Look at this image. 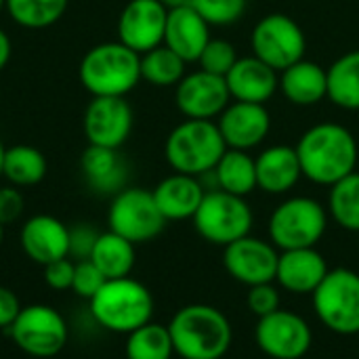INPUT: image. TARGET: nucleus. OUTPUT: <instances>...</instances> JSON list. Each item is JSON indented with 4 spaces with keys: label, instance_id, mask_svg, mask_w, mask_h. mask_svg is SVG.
I'll return each instance as SVG.
<instances>
[{
    "label": "nucleus",
    "instance_id": "1",
    "mask_svg": "<svg viewBox=\"0 0 359 359\" xmlns=\"http://www.w3.org/2000/svg\"><path fill=\"white\" fill-rule=\"evenodd\" d=\"M294 147L303 177L316 185L332 187L358 166V141L347 126L337 122H322L307 128Z\"/></svg>",
    "mask_w": 359,
    "mask_h": 359
},
{
    "label": "nucleus",
    "instance_id": "2",
    "mask_svg": "<svg viewBox=\"0 0 359 359\" xmlns=\"http://www.w3.org/2000/svg\"><path fill=\"white\" fill-rule=\"evenodd\" d=\"M168 332L175 353L183 359H221L233 341L225 313L202 303L181 307L172 316Z\"/></svg>",
    "mask_w": 359,
    "mask_h": 359
},
{
    "label": "nucleus",
    "instance_id": "3",
    "mask_svg": "<svg viewBox=\"0 0 359 359\" xmlns=\"http://www.w3.org/2000/svg\"><path fill=\"white\" fill-rule=\"evenodd\" d=\"M93 320L107 332L130 334L151 322L154 297L141 282L128 278L107 280L88 301Z\"/></svg>",
    "mask_w": 359,
    "mask_h": 359
},
{
    "label": "nucleus",
    "instance_id": "4",
    "mask_svg": "<svg viewBox=\"0 0 359 359\" xmlns=\"http://www.w3.org/2000/svg\"><path fill=\"white\" fill-rule=\"evenodd\" d=\"M141 80V55L118 42L93 46L80 61V82L93 97H126Z\"/></svg>",
    "mask_w": 359,
    "mask_h": 359
},
{
    "label": "nucleus",
    "instance_id": "5",
    "mask_svg": "<svg viewBox=\"0 0 359 359\" xmlns=\"http://www.w3.org/2000/svg\"><path fill=\"white\" fill-rule=\"evenodd\" d=\"M225 151L227 145L212 120L187 118L170 130L164 143V156L170 168L191 177L212 172Z\"/></svg>",
    "mask_w": 359,
    "mask_h": 359
},
{
    "label": "nucleus",
    "instance_id": "6",
    "mask_svg": "<svg viewBox=\"0 0 359 359\" xmlns=\"http://www.w3.org/2000/svg\"><path fill=\"white\" fill-rule=\"evenodd\" d=\"M328 227L326 208L305 196L284 200L269 217V242L278 250L316 248Z\"/></svg>",
    "mask_w": 359,
    "mask_h": 359
},
{
    "label": "nucleus",
    "instance_id": "7",
    "mask_svg": "<svg viewBox=\"0 0 359 359\" xmlns=\"http://www.w3.org/2000/svg\"><path fill=\"white\" fill-rule=\"evenodd\" d=\"M313 297L320 322L334 334H359V273L351 269H330Z\"/></svg>",
    "mask_w": 359,
    "mask_h": 359
},
{
    "label": "nucleus",
    "instance_id": "8",
    "mask_svg": "<svg viewBox=\"0 0 359 359\" xmlns=\"http://www.w3.org/2000/svg\"><path fill=\"white\" fill-rule=\"evenodd\" d=\"M191 221L206 242L225 248L250 233L252 210L244 198L212 189L204 194V200Z\"/></svg>",
    "mask_w": 359,
    "mask_h": 359
},
{
    "label": "nucleus",
    "instance_id": "9",
    "mask_svg": "<svg viewBox=\"0 0 359 359\" xmlns=\"http://www.w3.org/2000/svg\"><path fill=\"white\" fill-rule=\"evenodd\" d=\"M250 48L257 59L284 72L297 61L305 59L307 38L303 27L284 13H269L261 17L250 34Z\"/></svg>",
    "mask_w": 359,
    "mask_h": 359
},
{
    "label": "nucleus",
    "instance_id": "10",
    "mask_svg": "<svg viewBox=\"0 0 359 359\" xmlns=\"http://www.w3.org/2000/svg\"><path fill=\"white\" fill-rule=\"evenodd\" d=\"M166 223L168 221L162 217L149 189L124 187L114 196L109 204V231L126 238L133 244H143L158 238L164 231Z\"/></svg>",
    "mask_w": 359,
    "mask_h": 359
},
{
    "label": "nucleus",
    "instance_id": "11",
    "mask_svg": "<svg viewBox=\"0 0 359 359\" xmlns=\"http://www.w3.org/2000/svg\"><path fill=\"white\" fill-rule=\"evenodd\" d=\"M6 332L23 353L40 359L61 353L69 337L65 318L55 307L42 303L23 307Z\"/></svg>",
    "mask_w": 359,
    "mask_h": 359
},
{
    "label": "nucleus",
    "instance_id": "12",
    "mask_svg": "<svg viewBox=\"0 0 359 359\" xmlns=\"http://www.w3.org/2000/svg\"><path fill=\"white\" fill-rule=\"evenodd\" d=\"M255 339L259 349L269 358L301 359L311 349L313 332L301 316L280 307L257 322Z\"/></svg>",
    "mask_w": 359,
    "mask_h": 359
},
{
    "label": "nucleus",
    "instance_id": "13",
    "mask_svg": "<svg viewBox=\"0 0 359 359\" xmlns=\"http://www.w3.org/2000/svg\"><path fill=\"white\" fill-rule=\"evenodd\" d=\"M133 118L126 97H93L82 118L88 145L120 149L130 137Z\"/></svg>",
    "mask_w": 359,
    "mask_h": 359
},
{
    "label": "nucleus",
    "instance_id": "14",
    "mask_svg": "<svg viewBox=\"0 0 359 359\" xmlns=\"http://www.w3.org/2000/svg\"><path fill=\"white\" fill-rule=\"evenodd\" d=\"M280 252L271 242L252 238L250 233L231 242L223 250V267L227 273L244 284V286H257L276 282Z\"/></svg>",
    "mask_w": 359,
    "mask_h": 359
},
{
    "label": "nucleus",
    "instance_id": "15",
    "mask_svg": "<svg viewBox=\"0 0 359 359\" xmlns=\"http://www.w3.org/2000/svg\"><path fill=\"white\" fill-rule=\"evenodd\" d=\"M177 109L191 120H212L231 103V95L223 76L196 69L185 74L175 86Z\"/></svg>",
    "mask_w": 359,
    "mask_h": 359
},
{
    "label": "nucleus",
    "instance_id": "16",
    "mask_svg": "<svg viewBox=\"0 0 359 359\" xmlns=\"http://www.w3.org/2000/svg\"><path fill=\"white\" fill-rule=\"evenodd\" d=\"M168 11L160 0H130L118 17V40L143 55L164 44Z\"/></svg>",
    "mask_w": 359,
    "mask_h": 359
},
{
    "label": "nucleus",
    "instance_id": "17",
    "mask_svg": "<svg viewBox=\"0 0 359 359\" xmlns=\"http://www.w3.org/2000/svg\"><path fill=\"white\" fill-rule=\"evenodd\" d=\"M217 126L223 135L227 149L248 151L259 147L267 139L271 130V116L261 103L233 101L223 109L217 120Z\"/></svg>",
    "mask_w": 359,
    "mask_h": 359
},
{
    "label": "nucleus",
    "instance_id": "18",
    "mask_svg": "<svg viewBox=\"0 0 359 359\" xmlns=\"http://www.w3.org/2000/svg\"><path fill=\"white\" fill-rule=\"evenodd\" d=\"M25 257L38 265L69 257V227L50 215H34L27 219L19 233Z\"/></svg>",
    "mask_w": 359,
    "mask_h": 359
},
{
    "label": "nucleus",
    "instance_id": "19",
    "mask_svg": "<svg viewBox=\"0 0 359 359\" xmlns=\"http://www.w3.org/2000/svg\"><path fill=\"white\" fill-rule=\"evenodd\" d=\"M328 271L326 259L316 248L282 250L276 282L292 294H313Z\"/></svg>",
    "mask_w": 359,
    "mask_h": 359
},
{
    "label": "nucleus",
    "instance_id": "20",
    "mask_svg": "<svg viewBox=\"0 0 359 359\" xmlns=\"http://www.w3.org/2000/svg\"><path fill=\"white\" fill-rule=\"evenodd\" d=\"M225 82L231 99L261 105H265L280 88L278 72L263 63L261 59H257L255 55L240 57L236 65L227 72Z\"/></svg>",
    "mask_w": 359,
    "mask_h": 359
},
{
    "label": "nucleus",
    "instance_id": "21",
    "mask_svg": "<svg viewBox=\"0 0 359 359\" xmlns=\"http://www.w3.org/2000/svg\"><path fill=\"white\" fill-rule=\"evenodd\" d=\"M208 42H210V25L194 6L168 11L164 44L170 50H175L181 59H185L187 63L198 61Z\"/></svg>",
    "mask_w": 359,
    "mask_h": 359
},
{
    "label": "nucleus",
    "instance_id": "22",
    "mask_svg": "<svg viewBox=\"0 0 359 359\" xmlns=\"http://www.w3.org/2000/svg\"><path fill=\"white\" fill-rule=\"evenodd\" d=\"M257 187L265 194H288L303 177L297 147L271 145L257 158Z\"/></svg>",
    "mask_w": 359,
    "mask_h": 359
},
{
    "label": "nucleus",
    "instance_id": "23",
    "mask_svg": "<svg viewBox=\"0 0 359 359\" xmlns=\"http://www.w3.org/2000/svg\"><path fill=\"white\" fill-rule=\"evenodd\" d=\"M151 194L166 221H187L194 219L206 191L198 177L175 172L162 179Z\"/></svg>",
    "mask_w": 359,
    "mask_h": 359
},
{
    "label": "nucleus",
    "instance_id": "24",
    "mask_svg": "<svg viewBox=\"0 0 359 359\" xmlns=\"http://www.w3.org/2000/svg\"><path fill=\"white\" fill-rule=\"evenodd\" d=\"M80 168L86 183L99 194H118L128 179V166L118 149L88 145L82 151Z\"/></svg>",
    "mask_w": 359,
    "mask_h": 359
},
{
    "label": "nucleus",
    "instance_id": "25",
    "mask_svg": "<svg viewBox=\"0 0 359 359\" xmlns=\"http://www.w3.org/2000/svg\"><path fill=\"white\" fill-rule=\"evenodd\" d=\"M280 74V90L292 105L309 107L328 97L326 69L316 61L301 59Z\"/></svg>",
    "mask_w": 359,
    "mask_h": 359
},
{
    "label": "nucleus",
    "instance_id": "26",
    "mask_svg": "<svg viewBox=\"0 0 359 359\" xmlns=\"http://www.w3.org/2000/svg\"><path fill=\"white\" fill-rule=\"evenodd\" d=\"M88 261L107 278V280H116V278H128L135 261H137V252H135V244L128 242L126 238L114 233V231H105L99 233L95 248L88 257Z\"/></svg>",
    "mask_w": 359,
    "mask_h": 359
},
{
    "label": "nucleus",
    "instance_id": "27",
    "mask_svg": "<svg viewBox=\"0 0 359 359\" xmlns=\"http://www.w3.org/2000/svg\"><path fill=\"white\" fill-rule=\"evenodd\" d=\"M212 172L221 191L246 198L257 189V164L248 151L227 149Z\"/></svg>",
    "mask_w": 359,
    "mask_h": 359
},
{
    "label": "nucleus",
    "instance_id": "28",
    "mask_svg": "<svg viewBox=\"0 0 359 359\" xmlns=\"http://www.w3.org/2000/svg\"><path fill=\"white\" fill-rule=\"evenodd\" d=\"M328 99L349 111L359 109V48L341 55L328 69Z\"/></svg>",
    "mask_w": 359,
    "mask_h": 359
},
{
    "label": "nucleus",
    "instance_id": "29",
    "mask_svg": "<svg viewBox=\"0 0 359 359\" xmlns=\"http://www.w3.org/2000/svg\"><path fill=\"white\" fill-rule=\"evenodd\" d=\"M46 158L32 145H13L4 149L2 177L15 187L38 185L46 177Z\"/></svg>",
    "mask_w": 359,
    "mask_h": 359
},
{
    "label": "nucleus",
    "instance_id": "30",
    "mask_svg": "<svg viewBox=\"0 0 359 359\" xmlns=\"http://www.w3.org/2000/svg\"><path fill=\"white\" fill-rule=\"evenodd\" d=\"M126 359H172L175 347L168 326L147 322L141 328L126 334Z\"/></svg>",
    "mask_w": 359,
    "mask_h": 359
},
{
    "label": "nucleus",
    "instance_id": "31",
    "mask_svg": "<svg viewBox=\"0 0 359 359\" xmlns=\"http://www.w3.org/2000/svg\"><path fill=\"white\" fill-rule=\"evenodd\" d=\"M185 59L166 44H160L141 55V78L154 86H177L185 76Z\"/></svg>",
    "mask_w": 359,
    "mask_h": 359
},
{
    "label": "nucleus",
    "instance_id": "32",
    "mask_svg": "<svg viewBox=\"0 0 359 359\" xmlns=\"http://www.w3.org/2000/svg\"><path fill=\"white\" fill-rule=\"evenodd\" d=\"M328 210L337 225L359 233V172L353 170L330 187Z\"/></svg>",
    "mask_w": 359,
    "mask_h": 359
},
{
    "label": "nucleus",
    "instance_id": "33",
    "mask_svg": "<svg viewBox=\"0 0 359 359\" xmlns=\"http://www.w3.org/2000/svg\"><path fill=\"white\" fill-rule=\"evenodd\" d=\"M69 0H6V11L15 23L29 29H42L57 23Z\"/></svg>",
    "mask_w": 359,
    "mask_h": 359
},
{
    "label": "nucleus",
    "instance_id": "34",
    "mask_svg": "<svg viewBox=\"0 0 359 359\" xmlns=\"http://www.w3.org/2000/svg\"><path fill=\"white\" fill-rule=\"evenodd\" d=\"M191 6L206 19L208 25H233L248 6V0H191Z\"/></svg>",
    "mask_w": 359,
    "mask_h": 359
},
{
    "label": "nucleus",
    "instance_id": "35",
    "mask_svg": "<svg viewBox=\"0 0 359 359\" xmlns=\"http://www.w3.org/2000/svg\"><path fill=\"white\" fill-rule=\"evenodd\" d=\"M238 59H240V57H238V53H236V46H233L229 40L210 38V42L204 46V50H202L198 63H200V69L225 78L227 72L236 65Z\"/></svg>",
    "mask_w": 359,
    "mask_h": 359
},
{
    "label": "nucleus",
    "instance_id": "36",
    "mask_svg": "<svg viewBox=\"0 0 359 359\" xmlns=\"http://www.w3.org/2000/svg\"><path fill=\"white\" fill-rule=\"evenodd\" d=\"M107 282V278L86 259V261H76V269H74V282H72V290L80 297L90 301L101 286Z\"/></svg>",
    "mask_w": 359,
    "mask_h": 359
},
{
    "label": "nucleus",
    "instance_id": "37",
    "mask_svg": "<svg viewBox=\"0 0 359 359\" xmlns=\"http://www.w3.org/2000/svg\"><path fill=\"white\" fill-rule=\"evenodd\" d=\"M246 303H248L250 313L257 316L259 320L265 318V316H271L273 311H278L280 309V290L276 288V282L250 286Z\"/></svg>",
    "mask_w": 359,
    "mask_h": 359
},
{
    "label": "nucleus",
    "instance_id": "38",
    "mask_svg": "<svg viewBox=\"0 0 359 359\" xmlns=\"http://www.w3.org/2000/svg\"><path fill=\"white\" fill-rule=\"evenodd\" d=\"M44 269V284L57 292L61 290H72V282H74V269H76V263L65 257V259H59V261H53L48 265L42 267Z\"/></svg>",
    "mask_w": 359,
    "mask_h": 359
},
{
    "label": "nucleus",
    "instance_id": "39",
    "mask_svg": "<svg viewBox=\"0 0 359 359\" xmlns=\"http://www.w3.org/2000/svg\"><path fill=\"white\" fill-rule=\"evenodd\" d=\"M97 238H99V233L86 223L69 227V259L86 261L95 248Z\"/></svg>",
    "mask_w": 359,
    "mask_h": 359
},
{
    "label": "nucleus",
    "instance_id": "40",
    "mask_svg": "<svg viewBox=\"0 0 359 359\" xmlns=\"http://www.w3.org/2000/svg\"><path fill=\"white\" fill-rule=\"evenodd\" d=\"M23 208H25L23 196L15 185L0 187V223L4 227L15 223L23 215Z\"/></svg>",
    "mask_w": 359,
    "mask_h": 359
},
{
    "label": "nucleus",
    "instance_id": "41",
    "mask_svg": "<svg viewBox=\"0 0 359 359\" xmlns=\"http://www.w3.org/2000/svg\"><path fill=\"white\" fill-rule=\"evenodd\" d=\"M21 309L23 307H21L17 294L11 288L0 286V330H8Z\"/></svg>",
    "mask_w": 359,
    "mask_h": 359
},
{
    "label": "nucleus",
    "instance_id": "42",
    "mask_svg": "<svg viewBox=\"0 0 359 359\" xmlns=\"http://www.w3.org/2000/svg\"><path fill=\"white\" fill-rule=\"evenodd\" d=\"M11 53H13L11 38H8L6 32L0 27V72L6 67V63H8V59H11Z\"/></svg>",
    "mask_w": 359,
    "mask_h": 359
},
{
    "label": "nucleus",
    "instance_id": "43",
    "mask_svg": "<svg viewBox=\"0 0 359 359\" xmlns=\"http://www.w3.org/2000/svg\"><path fill=\"white\" fill-rule=\"evenodd\" d=\"M162 6L166 11H175V8H183V6H191V0H160Z\"/></svg>",
    "mask_w": 359,
    "mask_h": 359
},
{
    "label": "nucleus",
    "instance_id": "44",
    "mask_svg": "<svg viewBox=\"0 0 359 359\" xmlns=\"http://www.w3.org/2000/svg\"><path fill=\"white\" fill-rule=\"evenodd\" d=\"M4 145H2V141H0V177H2V160H4Z\"/></svg>",
    "mask_w": 359,
    "mask_h": 359
},
{
    "label": "nucleus",
    "instance_id": "45",
    "mask_svg": "<svg viewBox=\"0 0 359 359\" xmlns=\"http://www.w3.org/2000/svg\"><path fill=\"white\" fill-rule=\"evenodd\" d=\"M2 240H4V225L0 223V246H2Z\"/></svg>",
    "mask_w": 359,
    "mask_h": 359
},
{
    "label": "nucleus",
    "instance_id": "46",
    "mask_svg": "<svg viewBox=\"0 0 359 359\" xmlns=\"http://www.w3.org/2000/svg\"><path fill=\"white\" fill-rule=\"evenodd\" d=\"M4 6H6V0H0V11H2Z\"/></svg>",
    "mask_w": 359,
    "mask_h": 359
}]
</instances>
